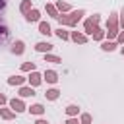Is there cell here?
Returning a JSON list of instances; mask_svg holds the SVG:
<instances>
[{
    "instance_id": "cell-20",
    "label": "cell",
    "mask_w": 124,
    "mask_h": 124,
    "mask_svg": "<svg viewBox=\"0 0 124 124\" xmlns=\"http://www.w3.org/2000/svg\"><path fill=\"white\" fill-rule=\"evenodd\" d=\"M79 112V108H78V105H68L66 107V114H70V116H74V114H78Z\"/></svg>"
},
{
    "instance_id": "cell-21",
    "label": "cell",
    "mask_w": 124,
    "mask_h": 124,
    "mask_svg": "<svg viewBox=\"0 0 124 124\" xmlns=\"http://www.w3.org/2000/svg\"><path fill=\"white\" fill-rule=\"evenodd\" d=\"M46 14H48L50 17H56V19H58V14H56V8H54V6H50V4H46Z\"/></svg>"
},
{
    "instance_id": "cell-3",
    "label": "cell",
    "mask_w": 124,
    "mask_h": 124,
    "mask_svg": "<svg viewBox=\"0 0 124 124\" xmlns=\"http://www.w3.org/2000/svg\"><path fill=\"white\" fill-rule=\"evenodd\" d=\"M97 23H99V16L95 14V16H91V17L85 21V33H93V31L97 29Z\"/></svg>"
},
{
    "instance_id": "cell-26",
    "label": "cell",
    "mask_w": 124,
    "mask_h": 124,
    "mask_svg": "<svg viewBox=\"0 0 124 124\" xmlns=\"http://www.w3.org/2000/svg\"><path fill=\"white\" fill-rule=\"evenodd\" d=\"M58 10H62V12H66V10H70V6H68L66 2H62V0H60V2H58Z\"/></svg>"
},
{
    "instance_id": "cell-13",
    "label": "cell",
    "mask_w": 124,
    "mask_h": 124,
    "mask_svg": "<svg viewBox=\"0 0 124 124\" xmlns=\"http://www.w3.org/2000/svg\"><path fill=\"white\" fill-rule=\"evenodd\" d=\"M25 81V78H21V76H12V78H8V83L10 85H21Z\"/></svg>"
},
{
    "instance_id": "cell-27",
    "label": "cell",
    "mask_w": 124,
    "mask_h": 124,
    "mask_svg": "<svg viewBox=\"0 0 124 124\" xmlns=\"http://www.w3.org/2000/svg\"><path fill=\"white\" fill-rule=\"evenodd\" d=\"M81 122L83 124H89L91 122V114H81Z\"/></svg>"
},
{
    "instance_id": "cell-24",
    "label": "cell",
    "mask_w": 124,
    "mask_h": 124,
    "mask_svg": "<svg viewBox=\"0 0 124 124\" xmlns=\"http://www.w3.org/2000/svg\"><path fill=\"white\" fill-rule=\"evenodd\" d=\"M91 35H93V39H95V41H101L105 33H103V29H99V27H97V29H95V31H93Z\"/></svg>"
},
{
    "instance_id": "cell-33",
    "label": "cell",
    "mask_w": 124,
    "mask_h": 124,
    "mask_svg": "<svg viewBox=\"0 0 124 124\" xmlns=\"http://www.w3.org/2000/svg\"><path fill=\"white\" fill-rule=\"evenodd\" d=\"M4 8H6V0H0V12H2Z\"/></svg>"
},
{
    "instance_id": "cell-34",
    "label": "cell",
    "mask_w": 124,
    "mask_h": 124,
    "mask_svg": "<svg viewBox=\"0 0 124 124\" xmlns=\"http://www.w3.org/2000/svg\"><path fill=\"white\" fill-rule=\"evenodd\" d=\"M122 54H124V46H122Z\"/></svg>"
},
{
    "instance_id": "cell-19",
    "label": "cell",
    "mask_w": 124,
    "mask_h": 124,
    "mask_svg": "<svg viewBox=\"0 0 124 124\" xmlns=\"http://www.w3.org/2000/svg\"><path fill=\"white\" fill-rule=\"evenodd\" d=\"M45 62H52V64H58V62H62V58H60V56H54V54H45Z\"/></svg>"
},
{
    "instance_id": "cell-22",
    "label": "cell",
    "mask_w": 124,
    "mask_h": 124,
    "mask_svg": "<svg viewBox=\"0 0 124 124\" xmlns=\"http://www.w3.org/2000/svg\"><path fill=\"white\" fill-rule=\"evenodd\" d=\"M103 50H114L116 48V43H112V41H107V43H103V46H101Z\"/></svg>"
},
{
    "instance_id": "cell-28",
    "label": "cell",
    "mask_w": 124,
    "mask_h": 124,
    "mask_svg": "<svg viewBox=\"0 0 124 124\" xmlns=\"http://www.w3.org/2000/svg\"><path fill=\"white\" fill-rule=\"evenodd\" d=\"M118 43H122V45H124V31L118 35Z\"/></svg>"
},
{
    "instance_id": "cell-30",
    "label": "cell",
    "mask_w": 124,
    "mask_h": 124,
    "mask_svg": "<svg viewBox=\"0 0 124 124\" xmlns=\"http://www.w3.org/2000/svg\"><path fill=\"white\" fill-rule=\"evenodd\" d=\"M66 124H79V122H78V118H70Z\"/></svg>"
},
{
    "instance_id": "cell-7",
    "label": "cell",
    "mask_w": 124,
    "mask_h": 124,
    "mask_svg": "<svg viewBox=\"0 0 124 124\" xmlns=\"http://www.w3.org/2000/svg\"><path fill=\"white\" fill-rule=\"evenodd\" d=\"M35 50L37 52H48V50H52V45L50 43H37L35 45Z\"/></svg>"
},
{
    "instance_id": "cell-14",
    "label": "cell",
    "mask_w": 124,
    "mask_h": 124,
    "mask_svg": "<svg viewBox=\"0 0 124 124\" xmlns=\"http://www.w3.org/2000/svg\"><path fill=\"white\" fill-rule=\"evenodd\" d=\"M27 21H39V17H41V14H39V10H31L27 16Z\"/></svg>"
},
{
    "instance_id": "cell-8",
    "label": "cell",
    "mask_w": 124,
    "mask_h": 124,
    "mask_svg": "<svg viewBox=\"0 0 124 124\" xmlns=\"http://www.w3.org/2000/svg\"><path fill=\"white\" fill-rule=\"evenodd\" d=\"M25 50V45H23V41H16L14 45H12V52L14 54H21Z\"/></svg>"
},
{
    "instance_id": "cell-1",
    "label": "cell",
    "mask_w": 124,
    "mask_h": 124,
    "mask_svg": "<svg viewBox=\"0 0 124 124\" xmlns=\"http://www.w3.org/2000/svg\"><path fill=\"white\" fill-rule=\"evenodd\" d=\"M83 14H85L83 10H76V12H72L70 16H58V21H60L62 25H70V27H74V25L81 19Z\"/></svg>"
},
{
    "instance_id": "cell-16",
    "label": "cell",
    "mask_w": 124,
    "mask_h": 124,
    "mask_svg": "<svg viewBox=\"0 0 124 124\" xmlns=\"http://www.w3.org/2000/svg\"><path fill=\"white\" fill-rule=\"evenodd\" d=\"M19 10L27 16V14L31 12V0H23V2H21V6H19Z\"/></svg>"
},
{
    "instance_id": "cell-29",
    "label": "cell",
    "mask_w": 124,
    "mask_h": 124,
    "mask_svg": "<svg viewBox=\"0 0 124 124\" xmlns=\"http://www.w3.org/2000/svg\"><path fill=\"white\" fill-rule=\"evenodd\" d=\"M6 101H8V99H6V97H4V95H2V93H0V107H2V105H4V103H6Z\"/></svg>"
},
{
    "instance_id": "cell-5",
    "label": "cell",
    "mask_w": 124,
    "mask_h": 124,
    "mask_svg": "<svg viewBox=\"0 0 124 124\" xmlns=\"http://www.w3.org/2000/svg\"><path fill=\"white\" fill-rule=\"evenodd\" d=\"M43 78H45V79H46L48 83H56V81H58V74H56L54 70H46Z\"/></svg>"
},
{
    "instance_id": "cell-12",
    "label": "cell",
    "mask_w": 124,
    "mask_h": 124,
    "mask_svg": "<svg viewBox=\"0 0 124 124\" xmlns=\"http://www.w3.org/2000/svg\"><path fill=\"white\" fill-rule=\"evenodd\" d=\"M39 33H43V35H50L52 31H50V25L46 23V21H41L39 23Z\"/></svg>"
},
{
    "instance_id": "cell-23",
    "label": "cell",
    "mask_w": 124,
    "mask_h": 124,
    "mask_svg": "<svg viewBox=\"0 0 124 124\" xmlns=\"http://www.w3.org/2000/svg\"><path fill=\"white\" fill-rule=\"evenodd\" d=\"M56 35H58V37H60L62 41H66V39H70V33H68V31H64L62 27H60V29L56 31Z\"/></svg>"
},
{
    "instance_id": "cell-15",
    "label": "cell",
    "mask_w": 124,
    "mask_h": 124,
    "mask_svg": "<svg viewBox=\"0 0 124 124\" xmlns=\"http://www.w3.org/2000/svg\"><path fill=\"white\" fill-rule=\"evenodd\" d=\"M70 37H72L76 43H85V41H87V37H85V35H81V33H78V31H72V35H70Z\"/></svg>"
},
{
    "instance_id": "cell-25",
    "label": "cell",
    "mask_w": 124,
    "mask_h": 124,
    "mask_svg": "<svg viewBox=\"0 0 124 124\" xmlns=\"http://www.w3.org/2000/svg\"><path fill=\"white\" fill-rule=\"evenodd\" d=\"M21 70H23V72H35V64H33V62H25V64L21 66Z\"/></svg>"
},
{
    "instance_id": "cell-2",
    "label": "cell",
    "mask_w": 124,
    "mask_h": 124,
    "mask_svg": "<svg viewBox=\"0 0 124 124\" xmlns=\"http://www.w3.org/2000/svg\"><path fill=\"white\" fill-rule=\"evenodd\" d=\"M118 23V19H116V14H110V17H108V21H107V31H108V39H112L118 31H116V25Z\"/></svg>"
},
{
    "instance_id": "cell-11",
    "label": "cell",
    "mask_w": 124,
    "mask_h": 124,
    "mask_svg": "<svg viewBox=\"0 0 124 124\" xmlns=\"http://www.w3.org/2000/svg\"><path fill=\"white\" fill-rule=\"evenodd\" d=\"M8 35H10L8 27H6L4 23H0V43H6V41H8Z\"/></svg>"
},
{
    "instance_id": "cell-4",
    "label": "cell",
    "mask_w": 124,
    "mask_h": 124,
    "mask_svg": "<svg viewBox=\"0 0 124 124\" xmlns=\"http://www.w3.org/2000/svg\"><path fill=\"white\" fill-rule=\"evenodd\" d=\"M10 107L14 108V112H23V110H27V107H25L23 101H19V99H12V101H10Z\"/></svg>"
},
{
    "instance_id": "cell-31",
    "label": "cell",
    "mask_w": 124,
    "mask_h": 124,
    "mask_svg": "<svg viewBox=\"0 0 124 124\" xmlns=\"http://www.w3.org/2000/svg\"><path fill=\"white\" fill-rule=\"evenodd\" d=\"M120 25H122V27H124V10H122V12H120Z\"/></svg>"
},
{
    "instance_id": "cell-17",
    "label": "cell",
    "mask_w": 124,
    "mask_h": 124,
    "mask_svg": "<svg viewBox=\"0 0 124 124\" xmlns=\"http://www.w3.org/2000/svg\"><path fill=\"white\" fill-rule=\"evenodd\" d=\"M19 95H21V97H33L35 91H33V87H21V89H19Z\"/></svg>"
},
{
    "instance_id": "cell-9",
    "label": "cell",
    "mask_w": 124,
    "mask_h": 124,
    "mask_svg": "<svg viewBox=\"0 0 124 124\" xmlns=\"http://www.w3.org/2000/svg\"><path fill=\"white\" fill-rule=\"evenodd\" d=\"M27 110H29V112H31V114H43V112H45V107H43V105H39V103H37V105H31V107H29V108H27Z\"/></svg>"
},
{
    "instance_id": "cell-6",
    "label": "cell",
    "mask_w": 124,
    "mask_h": 124,
    "mask_svg": "<svg viewBox=\"0 0 124 124\" xmlns=\"http://www.w3.org/2000/svg\"><path fill=\"white\" fill-rule=\"evenodd\" d=\"M41 81H43V76H41L39 72H31V76H29V83H31V87L39 85Z\"/></svg>"
},
{
    "instance_id": "cell-18",
    "label": "cell",
    "mask_w": 124,
    "mask_h": 124,
    "mask_svg": "<svg viewBox=\"0 0 124 124\" xmlns=\"http://www.w3.org/2000/svg\"><path fill=\"white\" fill-rule=\"evenodd\" d=\"M45 95H46V99H48V101H54V99H58L60 91H58V89H48V91H46Z\"/></svg>"
},
{
    "instance_id": "cell-32",
    "label": "cell",
    "mask_w": 124,
    "mask_h": 124,
    "mask_svg": "<svg viewBox=\"0 0 124 124\" xmlns=\"http://www.w3.org/2000/svg\"><path fill=\"white\" fill-rule=\"evenodd\" d=\"M35 124H48V122H46V120H45V118H39V120H37V122H35Z\"/></svg>"
},
{
    "instance_id": "cell-10",
    "label": "cell",
    "mask_w": 124,
    "mask_h": 124,
    "mask_svg": "<svg viewBox=\"0 0 124 124\" xmlns=\"http://www.w3.org/2000/svg\"><path fill=\"white\" fill-rule=\"evenodd\" d=\"M0 116H2V118H6V120H12V118L16 116V112H14V110H10V108H2V107H0Z\"/></svg>"
}]
</instances>
